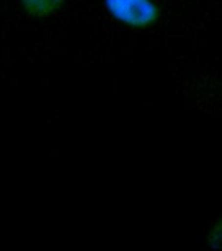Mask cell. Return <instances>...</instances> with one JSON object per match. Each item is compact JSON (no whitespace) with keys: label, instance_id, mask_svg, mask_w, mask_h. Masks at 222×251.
Returning <instances> with one entry per match:
<instances>
[{"label":"cell","instance_id":"cell-1","mask_svg":"<svg viewBox=\"0 0 222 251\" xmlns=\"http://www.w3.org/2000/svg\"><path fill=\"white\" fill-rule=\"evenodd\" d=\"M104 5L116 21L136 29L152 26L161 15L158 0H104Z\"/></svg>","mask_w":222,"mask_h":251},{"label":"cell","instance_id":"cell-2","mask_svg":"<svg viewBox=\"0 0 222 251\" xmlns=\"http://www.w3.org/2000/svg\"><path fill=\"white\" fill-rule=\"evenodd\" d=\"M26 12L35 16H45L57 11L65 0H19Z\"/></svg>","mask_w":222,"mask_h":251}]
</instances>
